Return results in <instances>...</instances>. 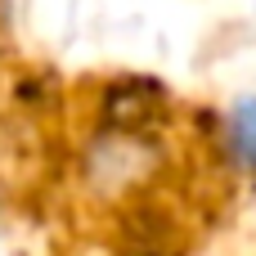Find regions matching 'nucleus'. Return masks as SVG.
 I'll return each instance as SVG.
<instances>
[]
</instances>
